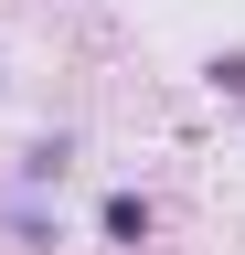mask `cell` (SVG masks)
Here are the masks:
<instances>
[{"label": "cell", "mask_w": 245, "mask_h": 255, "mask_svg": "<svg viewBox=\"0 0 245 255\" xmlns=\"http://www.w3.org/2000/svg\"><path fill=\"white\" fill-rule=\"evenodd\" d=\"M107 245H149V202H139V191H107Z\"/></svg>", "instance_id": "1"}, {"label": "cell", "mask_w": 245, "mask_h": 255, "mask_svg": "<svg viewBox=\"0 0 245 255\" xmlns=\"http://www.w3.org/2000/svg\"><path fill=\"white\" fill-rule=\"evenodd\" d=\"M213 96H245V53H224V64H213Z\"/></svg>", "instance_id": "2"}]
</instances>
